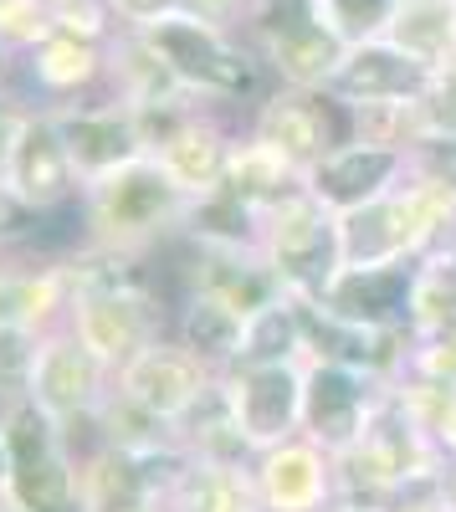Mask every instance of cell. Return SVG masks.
Here are the masks:
<instances>
[{
    "label": "cell",
    "mask_w": 456,
    "mask_h": 512,
    "mask_svg": "<svg viewBox=\"0 0 456 512\" xmlns=\"http://www.w3.org/2000/svg\"><path fill=\"white\" fill-rule=\"evenodd\" d=\"M149 47L154 57L170 67L175 77L195 82V88H216V93H241L246 82H252V67H246V57H236L226 47V36L200 21V16H164L149 26Z\"/></svg>",
    "instance_id": "obj_1"
},
{
    "label": "cell",
    "mask_w": 456,
    "mask_h": 512,
    "mask_svg": "<svg viewBox=\"0 0 456 512\" xmlns=\"http://www.w3.org/2000/svg\"><path fill=\"white\" fill-rule=\"evenodd\" d=\"M436 72L416 57H405L390 41H359L344 52L328 93H339L344 103L364 108V103H421L431 93Z\"/></svg>",
    "instance_id": "obj_2"
},
{
    "label": "cell",
    "mask_w": 456,
    "mask_h": 512,
    "mask_svg": "<svg viewBox=\"0 0 456 512\" xmlns=\"http://www.w3.org/2000/svg\"><path fill=\"white\" fill-rule=\"evenodd\" d=\"M400 169V149H380V144H349L339 154H328L313 169V195L334 210H359L369 200H380L390 175Z\"/></svg>",
    "instance_id": "obj_3"
},
{
    "label": "cell",
    "mask_w": 456,
    "mask_h": 512,
    "mask_svg": "<svg viewBox=\"0 0 456 512\" xmlns=\"http://www.w3.org/2000/svg\"><path fill=\"white\" fill-rule=\"evenodd\" d=\"M410 200H369L359 210H344L339 226V262L344 267H390L395 256L410 246Z\"/></svg>",
    "instance_id": "obj_4"
},
{
    "label": "cell",
    "mask_w": 456,
    "mask_h": 512,
    "mask_svg": "<svg viewBox=\"0 0 456 512\" xmlns=\"http://www.w3.org/2000/svg\"><path fill=\"white\" fill-rule=\"evenodd\" d=\"M410 267L390 262V267H349L334 287H328V303H334V318L354 323V328H375L390 323L395 313H405L410 303Z\"/></svg>",
    "instance_id": "obj_5"
},
{
    "label": "cell",
    "mask_w": 456,
    "mask_h": 512,
    "mask_svg": "<svg viewBox=\"0 0 456 512\" xmlns=\"http://www.w3.org/2000/svg\"><path fill=\"white\" fill-rule=\"evenodd\" d=\"M380 41L441 72L456 57V0H400V11Z\"/></svg>",
    "instance_id": "obj_6"
},
{
    "label": "cell",
    "mask_w": 456,
    "mask_h": 512,
    "mask_svg": "<svg viewBox=\"0 0 456 512\" xmlns=\"http://www.w3.org/2000/svg\"><path fill=\"white\" fill-rule=\"evenodd\" d=\"M359 410H364L359 379L344 364H323L308 384V420L323 436V446H349L359 436Z\"/></svg>",
    "instance_id": "obj_7"
},
{
    "label": "cell",
    "mask_w": 456,
    "mask_h": 512,
    "mask_svg": "<svg viewBox=\"0 0 456 512\" xmlns=\"http://www.w3.org/2000/svg\"><path fill=\"white\" fill-rule=\"evenodd\" d=\"M298 405H303V390H298V379L287 374L282 364L257 369L252 379H246V390H241V420H246L252 436H282L287 425H293Z\"/></svg>",
    "instance_id": "obj_8"
},
{
    "label": "cell",
    "mask_w": 456,
    "mask_h": 512,
    "mask_svg": "<svg viewBox=\"0 0 456 512\" xmlns=\"http://www.w3.org/2000/svg\"><path fill=\"white\" fill-rule=\"evenodd\" d=\"M400 0H318V21L334 31L344 47H359V41H380L385 26L395 21Z\"/></svg>",
    "instance_id": "obj_9"
},
{
    "label": "cell",
    "mask_w": 456,
    "mask_h": 512,
    "mask_svg": "<svg viewBox=\"0 0 456 512\" xmlns=\"http://www.w3.org/2000/svg\"><path fill=\"white\" fill-rule=\"evenodd\" d=\"M318 466H313V456L308 451H293V456H282L277 466H272V492H277V502L282 507H313L318 502Z\"/></svg>",
    "instance_id": "obj_10"
},
{
    "label": "cell",
    "mask_w": 456,
    "mask_h": 512,
    "mask_svg": "<svg viewBox=\"0 0 456 512\" xmlns=\"http://www.w3.org/2000/svg\"><path fill=\"white\" fill-rule=\"evenodd\" d=\"M236 333H241V323H236V313H226L221 303H205V308L195 313V344H200V349L226 354V349L236 344Z\"/></svg>",
    "instance_id": "obj_11"
},
{
    "label": "cell",
    "mask_w": 456,
    "mask_h": 512,
    "mask_svg": "<svg viewBox=\"0 0 456 512\" xmlns=\"http://www.w3.org/2000/svg\"><path fill=\"white\" fill-rule=\"evenodd\" d=\"M416 144H421V164H426L431 185L456 190V134H421Z\"/></svg>",
    "instance_id": "obj_12"
},
{
    "label": "cell",
    "mask_w": 456,
    "mask_h": 512,
    "mask_svg": "<svg viewBox=\"0 0 456 512\" xmlns=\"http://www.w3.org/2000/svg\"><path fill=\"white\" fill-rule=\"evenodd\" d=\"M118 6L129 11L134 21L154 26V21H164V16H175V6H180V0H118Z\"/></svg>",
    "instance_id": "obj_13"
},
{
    "label": "cell",
    "mask_w": 456,
    "mask_h": 512,
    "mask_svg": "<svg viewBox=\"0 0 456 512\" xmlns=\"http://www.w3.org/2000/svg\"><path fill=\"white\" fill-rule=\"evenodd\" d=\"M190 16H200V21H211V16H221V11H236V6H246V0H190Z\"/></svg>",
    "instance_id": "obj_14"
}]
</instances>
